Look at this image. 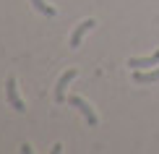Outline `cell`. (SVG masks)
<instances>
[{
    "mask_svg": "<svg viewBox=\"0 0 159 154\" xmlns=\"http://www.w3.org/2000/svg\"><path fill=\"white\" fill-rule=\"evenodd\" d=\"M68 105H70V107H76V110L81 112V115H84V120L91 125V128H94V125H99V118H97L94 107L86 102V99H81V97H68Z\"/></svg>",
    "mask_w": 159,
    "mask_h": 154,
    "instance_id": "6da1fadb",
    "label": "cell"
},
{
    "mask_svg": "<svg viewBox=\"0 0 159 154\" xmlns=\"http://www.w3.org/2000/svg\"><path fill=\"white\" fill-rule=\"evenodd\" d=\"M5 97H8V105H11L16 112H24V110H26V105L21 102V97H18L16 78H8V81H5Z\"/></svg>",
    "mask_w": 159,
    "mask_h": 154,
    "instance_id": "7a4b0ae2",
    "label": "cell"
},
{
    "mask_svg": "<svg viewBox=\"0 0 159 154\" xmlns=\"http://www.w3.org/2000/svg\"><path fill=\"white\" fill-rule=\"evenodd\" d=\"M94 26H97V21H94V18H86V21H81V24H78V26H76V31L70 34V47H78V44H81V39L86 37V31H91Z\"/></svg>",
    "mask_w": 159,
    "mask_h": 154,
    "instance_id": "3957f363",
    "label": "cell"
},
{
    "mask_svg": "<svg viewBox=\"0 0 159 154\" xmlns=\"http://www.w3.org/2000/svg\"><path fill=\"white\" fill-rule=\"evenodd\" d=\"M128 65H130V71L154 68V65H159V50L154 52V55H149V58H130V60H128Z\"/></svg>",
    "mask_w": 159,
    "mask_h": 154,
    "instance_id": "277c9868",
    "label": "cell"
},
{
    "mask_svg": "<svg viewBox=\"0 0 159 154\" xmlns=\"http://www.w3.org/2000/svg\"><path fill=\"white\" fill-rule=\"evenodd\" d=\"M73 78H76V68H68L60 78H57V86H55V99H57V102H63V99H65V86L73 81Z\"/></svg>",
    "mask_w": 159,
    "mask_h": 154,
    "instance_id": "5b68a950",
    "label": "cell"
},
{
    "mask_svg": "<svg viewBox=\"0 0 159 154\" xmlns=\"http://www.w3.org/2000/svg\"><path fill=\"white\" fill-rule=\"evenodd\" d=\"M133 81H136V84H151V81H159V68L149 71V73L136 71V73H133Z\"/></svg>",
    "mask_w": 159,
    "mask_h": 154,
    "instance_id": "8992f818",
    "label": "cell"
},
{
    "mask_svg": "<svg viewBox=\"0 0 159 154\" xmlns=\"http://www.w3.org/2000/svg\"><path fill=\"white\" fill-rule=\"evenodd\" d=\"M29 3L31 5H34V11H39V13H42V16H47V18H52V16H55V8H52V5L50 3H44V0H29Z\"/></svg>",
    "mask_w": 159,
    "mask_h": 154,
    "instance_id": "52a82bcc",
    "label": "cell"
}]
</instances>
